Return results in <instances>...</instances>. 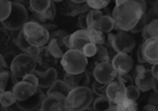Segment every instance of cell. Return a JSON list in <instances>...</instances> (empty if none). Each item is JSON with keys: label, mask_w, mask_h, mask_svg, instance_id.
<instances>
[{"label": "cell", "mask_w": 158, "mask_h": 111, "mask_svg": "<svg viewBox=\"0 0 158 111\" xmlns=\"http://www.w3.org/2000/svg\"><path fill=\"white\" fill-rule=\"evenodd\" d=\"M143 14L145 13L135 0H121L115 1L112 18L118 30L128 32L134 29Z\"/></svg>", "instance_id": "cell-1"}, {"label": "cell", "mask_w": 158, "mask_h": 111, "mask_svg": "<svg viewBox=\"0 0 158 111\" xmlns=\"http://www.w3.org/2000/svg\"><path fill=\"white\" fill-rule=\"evenodd\" d=\"M94 102V93L89 87L72 89L65 99L67 111H83L90 108Z\"/></svg>", "instance_id": "cell-2"}, {"label": "cell", "mask_w": 158, "mask_h": 111, "mask_svg": "<svg viewBox=\"0 0 158 111\" xmlns=\"http://www.w3.org/2000/svg\"><path fill=\"white\" fill-rule=\"evenodd\" d=\"M21 32L28 43L39 48L45 46L50 40L49 31L38 21H28L22 28Z\"/></svg>", "instance_id": "cell-3"}, {"label": "cell", "mask_w": 158, "mask_h": 111, "mask_svg": "<svg viewBox=\"0 0 158 111\" xmlns=\"http://www.w3.org/2000/svg\"><path fill=\"white\" fill-rule=\"evenodd\" d=\"M60 63L66 73L79 74L86 71L89 59L82 54L81 51L69 49L65 53Z\"/></svg>", "instance_id": "cell-4"}, {"label": "cell", "mask_w": 158, "mask_h": 111, "mask_svg": "<svg viewBox=\"0 0 158 111\" xmlns=\"http://www.w3.org/2000/svg\"><path fill=\"white\" fill-rule=\"evenodd\" d=\"M27 8L17 2H12L11 12L8 18L2 22L3 26L9 31H21L24 25L29 21Z\"/></svg>", "instance_id": "cell-5"}, {"label": "cell", "mask_w": 158, "mask_h": 111, "mask_svg": "<svg viewBox=\"0 0 158 111\" xmlns=\"http://www.w3.org/2000/svg\"><path fill=\"white\" fill-rule=\"evenodd\" d=\"M36 60L34 58L21 53L18 54L13 59L9 70L12 72L16 79H22L28 74L33 73L36 70Z\"/></svg>", "instance_id": "cell-6"}, {"label": "cell", "mask_w": 158, "mask_h": 111, "mask_svg": "<svg viewBox=\"0 0 158 111\" xmlns=\"http://www.w3.org/2000/svg\"><path fill=\"white\" fill-rule=\"evenodd\" d=\"M136 46V40L134 37L127 32L119 31L115 34L111 48L117 54H129Z\"/></svg>", "instance_id": "cell-7"}, {"label": "cell", "mask_w": 158, "mask_h": 111, "mask_svg": "<svg viewBox=\"0 0 158 111\" xmlns=\"http://www.w3.org/2000/svg\"><path fill=\"white\" fill-rule=\"evenodd\" d=\"M93 75L96 82L107 85L117 79L118 73L114 70L111 63H102L95 66Z\"/></svg>", "instance_id": "cell-8"}, {"label": "cell", "mask_w": 158, "mask_h": 111, "mask_svg": "<svg viewBox=\"0 0 158 111\" xmlns=\"http://www.w3.org/2000/svg\"><path fill=\"white\" fill-rule=\"evenodd\" d=\"M110 63L118 75L129 74L134 68V60L129 54H116Z\"/></svg>", "instance_id": "cell-9"}, {"label": "cell", "mask_w": 158, "mask_h": 111, "mask_svg": "<svg viewBox=\"0 0 158 111\" xmlns=\"http://www.w3.org/2000/svg\"><path fill=\"white\" fill-rule=\"evenodd\" d=\"M33 73L38 80V87L41 89H49L57 80V71L55 68L44 70L36 69Z\"/></svg>", "instance_id": "cell-10"}, {"label": "cell", "mask_w": 158, "mask_h": 111, "mask_svg": "<svg viewBox=\"0 0 158 111\" xmlns=\"http://www.w3.org/2000/svg\"><path fill=\"white\" fill-rule=\"evenodd\" d=\"M142 51L146 63L150 65L158 64V38L154 37L143 43Z\"/></svg>", "instance_id": "cell-11"}, {"label": "cell", "mask_w": 158, "mask_h": 111, "mask_svg": "<svg viewBox=\"0 0 158 111\" xmlns=\"http://www.w3.org/2000/svg\"><path fill=\"white\" fill-rule=\"evenodd\" d=\"M38 88L39 87H36L33 84L21 80L16 83L12 92L17 99V102H23L32 96Z\"/></svg>", "instance_id": "cell-12"}, {"label": "cell", "mask_w": 158, "mask_h": 111, "mask_svg": "<svg viewBox=\"0 0 158 111\" xmlns=\"http://www.w3.org/2000/svg\"><path fill=\"white\" fill-rule=\"evenodd\" d=\"M106 97L108 98L109 101H111L114 105H116L118 101L127 97L126 85L118 79L114 80L109 84H107Z\"/></svg>", "instance_id": "cell-13"}, {"label": "cell", "mask_w": 158, "mask_h": 111, "mask_svg": "<svg viewBox=\"0 0 158 111\" xmlns=\"http://www.w3.org/2000/svg\"><path fill=\"white\" fill-rule=\"evenodd\" d=\"M46 96L42 91L41 88H38L36 93L31 96L29 99L23 102H17L16 105L21 111H35L41 109L42 103L44 100Z\"/></svg>", "instance_id": "cell-14"}, {"label": "cell", "mask_w": 158, "mask_h": 111, "mask_svg": "<svg viewBox=\"0 0 158 111\" xmlns=\"http://www.w3.org/2000/svg\"><path fill=\"white\" fill-rule=\"evenodd\" d=\"M63 13L66 16L75 17L77 15H81L90 11V6L87 4V1H80V0H69L64 3V6L62 7Z\"/></svg>", "instance_id": "cell-15"}, {"label": "cell", "mask_w": 158, "mask_h": 111, "mask_svg": "<svg viewBox=\"0 0 158 111\" xmlns=\"http://www.w3.org/2000/svg\"><path fill=\"white\" fill-rule=\"evenodd\" d=\"M70 36V49L81 51L82 48L89 43H93L92 37L88 30H78Z\"/></svg>", "instance_id": "cell-16"}, {"label": "cell", "mask_w": 158, "mask_h": 111, "mask_svg": "<svg viewBox=\"0 0 158 111\" xmlns=\"http://www.w3.org/2000/svg\"><path fill=\"white\" fill-rule=\"evenodd\" d=\"M63 81L69 86L71 90L79 87H88L90 83V73L88 71L79 74L65 73Z\"/></svg>", "instance_id": "cell-17"}, {"label": "cell", "mask_w": 158, "mask_h": 111, "mask_svg": "<svg viewBox=\"0 0 158 111\" xmlns=\"http://www.w3.org/2000/svg\"><path fill=\"white\" fill-rule=\"evenodd\" d=\"M155 79L151 69H145L134 78V83L141 92H148L153 89Z\"/></svg>", "instance_id": "cell-18"}, {"label": "cell", "mask_w": 158, "mask_h": 111, "mask_svg": "<svg viewBox=\"0 0 158 111\" xmlns=\"http://www.w3.org/2000/svg\"><path fill=\"white\" fill-rule=\"evenodd\" d=\"M38 66L43 68L44 70H47L49 68H54L57 63V59L54 58L47 49V46H43L40 48L38 55L34 58Z\"/></svg>", "instance_id": "cell-19"}, {"label": "cell", "mask_w": 158, "mask_h": 111, "mask_svg": "<svg viewBox=\"0 0 158 111\" xmlns=\"http://www.w3.org/2000/svg\"><path fill=\"white\" fill-rule=\"evenodd\" d=\"M71 89L63 80H56V83L47 90L46 96H56L58 98L66 99Z\"/></svg>", "instance_id": "cell-20"}, {"label": "cell", "mask_w": 158, "mask_h": 111, "mask_svg": "<svg viewBox=\"0 0 158 111\" xmlns=\"http://www.w3.org/2000/svg\"><path fill=\"white\" fill-rule=\"evenodd\" d=\"M42 111H67L65 108V99L56 96H46L42 103Z\"/></svg>", "instance_id": "cell-21"}, {"label": "cell", "mask_w": 158, "mask_h": 111, "mask_svg": "<svg viewBox=\"0 0 158 111\" xmlns=\"http://www.w3.org/2000/svg\"><path fill=\"white\" fill-rule=\"evenodd\" d=\"M116 27L115 21L112 18V15H103L101 18H99L90 29H96L105 34L110 33L114 28Z\"/></svg>", "instance_id": "cell-22"}, {"label": "cell", "mask_w": 158, "mask_h": 111, "mask_svg": "<svg viewBox=\"0 0 158 111\" xmlns=\"http://www.w3.org/2000/svg\"><path fill=\"white\" fill-rule=\"evenodd\" d=\"M17 83V79L14 77L10 70H0V95L5 92L12 91Z\"/></svg>", "instance_id": "cell-23"}, {"label": "cell", "mask_w": 158, "mask_h": 111, "mask_svg": "<svg viewBox=\"0 0 158 111\" xmlns=\"http://www.w3.org/2000/svg\"><path fill=\"white\" fill-rule=\"evenodd\" d=\"M15 43H16L17 46L19 48V50H21L24 54H27V55H29V56H31L32 58H35L38 55L39 51H40L39 47L33 46L30 43H28V41L25 39V37H24L21 31H19Z\"/></svg>", "instance_id": "cell-24"}, {"label": "cell", "mask_w": 158, "mask_h": 111, "mask_svg": "<svg viewBox=\"0 0 158 111\" xmlns=\"http://www.w3.org/2000/svg\"><path fill=\"white\" fill-rule=\"evenodd\" d=\"M93 62V68L94 70L95 66L102 63H110L111 57L108 51V48L105 45H97V51L95 56L91 58Z\"/></svg>", "instance_id": "cell-25"}, {"label": "cell", "mask_w": 158, "mask_h": 111, "mask_svg": "<svg viewBox=\"0 0 158 111\" xmlns=\"http://www.w3.org/2000/svg\"><path fill=\"white\" fill-rule=\"evenodd\" d=\"M52 2L50 0H31L29 6L33 15H38L45 12L50 7Z\"/></svg>", "instance_id": "cell-26"}, {"label": "cell", "mask_w": 158, "mask_h": 111, "mask_svg": "<svg viewBox=\"0 0 158 111\" xmlns=\"http://www.w3.org/2000/svg\"><path fill=\"white\" fill-rule=\"evenodd\" d=\"M47 49L50 52V54L54 58H56V59H61L63 58V56L65 55V53L67 52V50L63 46H61L57 43L56 40L51 39V38H50V40H49V42L47 44Z\"/></svg>", "instance_id": "cell-27"}, {"label": "cell", "mask_w": 158, "mask_h": 111, "mask_svg": "<svg viewBox=\"0 0 158 111\" xmlns=\"http://www.w3.org/2000/svg\"><path fill=\"white\" fill-rule=\"evenodd\" d=\"M56 7L55 5V2H52L50 7L44 13L42 14H38V15H34V17L43 23L45 22H51L52 20H54V19L56 18Z\"/></svg>", "instance_id": "cell-28"}, {"label": "cell", "mask_w": 158, "mask_h": 111, "mask_svg": "<svg viewBox=\"0 0 158 111\" xmlns=\"http://www.w3.org/2000/svg\"><path fill=\"white\" fill-rule=\"evenodd\" d=\"M115 106L117 111H139L138 104L135 101L130 100L128 97H125L122 100L118 101Z\"/></svg>", "instance_id": "cell-29"}, {"label": "cell", "mask_w": 158, "mask_h": 111, "mask_svg": "<svg viewBox=\"0 0 158 111\" xmlns=\"http://www.w3.org/2000/svg\"><path fill=\"white\" fill-rule=\"evenodd\" d=\"M113 106L114 104L107 97H98L93 102L92 109L94 111H106Z\"/></svg>", "instance_id": "cell-30"}, {"label": "cell", "mask_w": 158, "mask_h": 111, "mask_svg": "<svg viewBox=\"0 0 158 111\" xmlns=\"http://www.w3.org/2000/svg\"><path fill=\"white\" fill-rule=\"evenodd\" d=\"M90 35L92 37L93 43L96 45H105L106 41V34L96 30V29H88Z\"/></svg>", "instance_id": "cell-31"}, {"label": "cell", "mask_w": 158, "mask_h": 111, "mask_svg": "<svg viewBox=\"0 0 158 111\" xmlns=\"http://www.w3.org/2000/svg\"><path fill=\"white\" fill-rule=\"evenodd\" d=\"M12 41V35L10 31L5 27L0 28V48L6 49L7 48Z\"/></svg>", "instance_id": "cell-32"}, {"label": "cell", "mask_w": 158, "mask_h": 111, "mask_svg": "<svg viewBox=\"0 0 158 111\" xmlns=\"http://www.w3.org/2000/svg\"><path fill=\"white\" fill-rule=\"evenodd\" d=\"M0 103L6 107V108H10L11 106L15 105L17 103V99L14 96V94L12 91L5 92L0 95Z\"/></svg>", "instance_id": "cell-33"}, {"label": "cell", "mask_w": 158, "mask_h": 111, "mask_svg": "<svg viewBox=\"0 0 158 111\" xmlns=\"http://www.w3.org/2000/svg\"><path fill=\"white\" fill-rule=\"evenodd\" d=\"M11 6L12 2L0 0V22L5 21L8 18L11 12Z\"/></svg>", "instance_id": "cell-34"}, {"label": "cell", "mask_w": 158, "mask_h": 111, "mask_svg": "<svg viewBox=\"0 0 158 111\" xmlns=\"http://www.w3.org/2000/svg\"><path fill=\"white\" fill-rule=\"evenodd\" d=\"M126 96L130 100H132V101L136 102L140 98L141 91L135 84L130 85V86L126 87Z\"/></svg>", "instance_id": "cell-35"}, {"label": "cell", "mask_w": 158, "mask_h": 111, "mask_svg": "<svg viewBox=\"0 0 158 111\" xmlns=\"http://www.w3.org/2000/svg\"><path fill=\"white\" fill-rule=\"evenodd\" d=\"M104 13L102 10H94V9H90V11L87 12V24H88V29H90L93 24L102 16Z\"/></svg>", "instance_id": "cell-36"}, {"label": "cell", "mask_w": 158, "mask_h": 111, "mask_svg": "<svg viewBox=\"0 0 158 111\" xmlns=\"http://www.w3.org/2000/svg\"><path fill=\"white\" fill-rule=\"evenodd\" d=\"M106 84H103L95 81L93 83L92 91L94 95L98 96V97H106Z\"/></svg>", "instance_id": "cell-37"}, {"label": "cell", "mask_w": 158, "mask_h": 111, "mask_svg": "<svg viewBox=\"0 0 158 111\" xmlns=\"http://www.w3.org/2000/svg\"><path fill=\"white\" fill-rule=\"evenodd\" d=\"M88 6H90L91 9H94V10H102L107 7V6L110 4V1L106 0V1H103V0H91V1H87Z\"/></svg>", "instance_id": "cell-38"}, {"label": "cell", "mask_w": 158, "mask_h": 111, "mask_svg": "<svg viewBox=\"0 0 158 111\" xmlns=\"http://www.w3.org/2000/svg\"><path fill=\"white\" fill-rule=\"evenodd\" d=\"M97 51V45L94 43H89L87 44L81 50L82 54L89 59V58H93Z\"/></svg>", "instance_id": "cell-39"}, {"label": "cell", "mask_w": 158, "mask_h": 111, "mask_svg": "<svg viewBox=\"0 0 158 111\" xmlns=\"http://www.w3.org/2000/svg\"><path fill=\"white\" fill-rule=\"evenodd\" d=\"M146 29H147V32L151 38H154V37L158 38V19L150 21L147 24Z\"/></svg>", "instance_id": "cell-40"}, {"label": "cell", "mask_w": 158, "mask_h": 111, "mask_svg": "<svg viewBox=\"0 0 158 111\" xmlns=\"http://www.w3.org/2000/svg\"><path fill=\"white\" fill-rule=\"evenodd\" d=\"M148 21H147V18H146V14H143V17L141 18L140 21L138 22V24L134 27V29H132L131 31V33H137V32H142L143 31V29L147 26Z\"/></svg>", "instance_id": "cell-41"}, {"label": "cell", "mask_w": 158, "mask_h": 111, "mask_svg": "<svg viewBox=\"0 0 158 111\" xmlns=\"http://www.w3.org/2000/svg\"><path fill=\"white\" fill-rule=\"evenodd\" d=\"M117 79H118V80H119L121 83H123L126 85V87H127V86H130V85H133V84H135L133 77H132L131 75H130V74L118 75V76H117Z\"/></svg>", "instance_id": "cell-42"}, {"label": "cell", "mask_w": 158, "mask_h": 111, "mask_svg": "<svg viewBox=\"0 0 158 111\" xmlns=\"http://www.w3.org/2000/svg\"><path fill=\"white\" fill-rule=\"evenodd\" d=\"M17 56V54H15L14 52H7L6 55L3 56L4 58V64H5V70L6 69H10V65L13 61V59L15 58V57Z\"/></svg>", "instance_id": "cell-43"}, {"label": "cell", "mask_w": 158, "mask_h": 111, "mask_svg": "<svg viewBox=\"0 0 158 111\" xmlns=\"http://www.w3.org/2000/svg\"><path fill=\"white\" fill-rule=\"evenodd\" d=\"M146 14V18H147V21L148 23L154 19H158V6L155 7H151L149 10H147Z\"/></svg>", "instance_id": "cell-44"}, {"label": "cell", "mask_w": 158, "mask_h": 111, "mask_svg": "<svg viewBox=\"0 0 158 111\" xmlns=\"http://www.w3.org/2000/svg\"><path fill=\"white\" fill-rule=\"evenodd\" d=\"M78 25L81 28V30H88V24H87V13L81 14L79 16L78 19Z\"/></svg>", "instance_id": "cell-45"}, {"label": "cell", "mask_w": 158, "mask_h": 111, "mask_svg": "<svg viewBox=\"0 0 158 111\" xmlns=\"http://www.w3.org/2000/svg\"><path fill=\"white\" fill-rule=\"evenodd\" d=\"M21 80H22V81H25V82H28V83L33 84L34 86L38 87V80H37L36 76L34 75V73L28 74V75H26L25 77H23Z\"/></svg>", "instance_id": "cell-46"}, {"label": "cell", "mask_w": 158, "mask_h": 111, "mask_svg": "<svg viewBox=\"0 0 158 111\" xmlns=\"http://www.w3.org/2000/svg\"><path fill=\"white\" fill-rule=\"evenodd\" d=\"M148 104L155 106L156 108H158V93L156 92H153L148 98Z\"/></svg>", "instance_id": "cell-47"}, {"label": "cell", "mask_w": 158, "mask_h": 111, "mask_svg": "<svg viewBox=\"0 0 158 111\" xmlns=\"http://www.w3.org/2000/svg\"><path fill=\"white\" fill-rule=\"evenodd\" d=\"M137 58H138V61L141 63V64H144L146 63L144 58H143V51H142V46H140L138 48V51H137Z\"/></svg>", "instance_id": "cell-48"}, {"label": "cell", "mask_w": 158, "mask_h": 111, "mask_svg": "<svg viewBox=\"0 0 158 111\" xmlns=\"http://www.w3.org/2000/svg\"><path fill=\"white\" fill-rule=\"evenodd\" d=\"M135 1L141 6V7H142L143 11V13H146V12H147V2L144 1V0H135Z\"/></svg>", "instance_id": "cell-49"}, {"label": "cell", "mask_w": 158, "mask_h": 111, "mask_svg": "<svg viewBox=\"0 0 158 111\" xmlns=\"http://www.w3.org/2000/svg\"><path fill=\"white\" fill-rule=\"evenodd\" d=\"M142 37H143V42H145V41H147V40H149L151 37L149 36V33H148V32H147V29H146V27L143 29V31L142 32Z\"/></svg>", "instance_id": "cell-50"}, {"label": "cell", "mask_w": 158, "mask_h": 111, "mask_svg": "<svg viewBox=\"0 0 158 111\" xmlns=\"http://www.w3.org/2000/svg\"><path fill=\"white\" fill-rule=\"evenodd\" d=\"M151 71L154 75V77L156 79H158V64L153 65V67L151 68Z\"/></svg>", "instance_id": "cell-51"}, {"label": "cell", "mask_w": 158, "mask_h": 111, "mask_svg": "<svg viewBox=\"0 0 158 111\" xmlns=\"http://www.w3.org/2000/svg\"><path fill=\"white\" fill-rule=\"evenodd\" d=\"M143 111H157L156 108L153 105H150V104H147L143 107Z\"/></svg>", "instance_id": "cell-52"}, {"label": "cell", "mask_w": 158, "mask_h": 111, "mask_svg": "<svg viewBox=\"0 0 158 111\" xmlns=\"http://www.w3.org/2000/svg\"><path fill=\"white\" fill-rule=\"evenodd\" d=\"M5 70V64H4V58L3 56L0 54V70Z\"/></svg>", "instance_id": "cell-53"}, {"label": "cell", "mask_w": 158, "mask_h": 111, "mask_svg": "<svg viewBox=\"0 0 158 111\" xmlns=\"http://www.w3.org/2000/svg\"><path fill=\"white\" fill-rule=\"evenodd\" d=\"M153 90L155 92L158 93V79H155V82H154V86H153Z\"/></svg>", "instance_id": "cell-54"}, {"label": "cell", "mask_w": 158, "mask_h": 111, "mask_svg": "<svg viewBox=\"0 0 158 111\" xmlns=\"http://www.w3.org/2000/svg\"><path fill=\"white\" fill-rule=\"evenodd\" d=\"M147 4H149V5H151V6L152 7H155V6H158V0H156V1H148L147 2Z\"/></svg>", "instance_id": "cell-55"}, {"label": "cell", "mask_w": 158, "mask_h": 111, "mask_svg": "<svg viewBox=\"0 0 158 111\" xmlns=\"http://www.w3.org/2000/svg\"><path fill=\"white\" fill-rule=\"evenodd\" d=\"M0 111H8V109L4 107L1 103H0Z\"/></svg>", "instance_id": "cell-56"}, {"label": "cell", "mask_w": 158, "mask_h": 111, "mask_svg": "<svg viewBox=\"0 0 158 111\" xmlns=\"http://www.w3.org/2000/svg\"><path fill=\"white\" fill-rule=\"evenodd\" d=\"M106 111H117V109H116V106L114 105L113 107H111V108H110L109 109H107V110H106Z\"/></svg>", "instance_id": "cell-57"}, {"label": "cell", "mask_w": 158, "mask_h": 111, "mask_svg": "<svg viewBox=\"0 0 158 111\" xmlns=\"http://www.w3.org/2000/svg\"><path fill=\"white\" fill-rule=\"evenodd\" d=\"M83 111H94L93 110V109L92 108H89V109H85V110Z\"/></svg>", "instance_id": "cell-58"}, {"label": "cell", "mask_w": 158, "mask_h": 111, "mask_svg": "<svg viewBox=\"0 0 158 111\" xmlns=\"http://www.w3.org/2000/svg\"><path fill=\"white\" fill-rule=\"evenodd\" d=\"M35 111H42L41 109H38V110H35Z\"/></svg>", "instance_id": "cell-59"}]
</instances>
